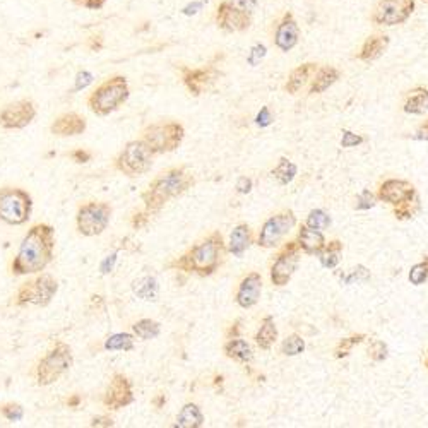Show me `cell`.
Here are the masks:
<instances>
[{"instance_id": "1", "label": "cell", "mask_w": 428, "mask_h": 428, "mask_svg": "<svg viewBox=\"0 0 428 428\" xmlns=\"http://www.w3.org/2000/svg\"><path fill=\"white\" fill-rule=\"evenodd\" d=\"M55 228L49 223H36L24 235L16 257L10 262L12 276L43 273L53 261Z\"/></svg>"}, {"instance_id": "2", "label": "cell", "mask_w": 428, "mask_h": 428, "mask_svg": "<svg viewBox=\"0 0 428 428\" xmlns=\"http://www.w3.org/2000/svg\"><path fill=\"white\" fill-rule=\"evenodd\" d=\"M223 254H225V241H223L221 233L214 232L203 241L190 247L184 255L175 259L170 268L206 277L218 271Z\"/></svg>"}, {"instance_id": "3", "label": "cell", "mask_w": 428, "mask_h": 428, "mask_svg": "<svg viewBox=\"0 0 428 428\" xmlns=\"http://www.w3.org/2000/svg\"><path fill=\"white\" fill-rule=\"evenodd\" d=\"M194 182H196L194 175L184 166L170 168V170L160 173L141 196L146 211L151 214L158 213L161 207L170 203L171 199L184 196L192 187Z\"/></svg>"}, {"instance_id": "4", "label": "cell", "mask_w": 428, "mask_h": 428, "mask_svg": "<svg viewBox=\"0 0 428 428\" xmlns=\"http://www.w3.org/2000/svg\"><path fill=\"white\" fill-rule=\"evenodd\" d=\"M130 96L129 80L126 76H112L105 79L93 93L87 96V108L98 117H108L117 112Z\"/></svg>"}, {"instance_id": "5", "label": "cell", "mask_w": 428, "mask_h": 428, "mask_svg": "<svg viewBox=\"0 0 428 428\" xmlns=\"http://www.w3.org/2000/svg\"><path fill=\"white\" fill-rule=\"evenodd\" d=\"M72 365H74V353L71 346L67 343H57L36 365V384L40 387L52 386L71 370Z\"/></svg>"}, {"instance_id": "6", "label": "cell", "mask_w": 428, "mask_h": 428, "mask_svg": "<svg viewBox=\"0 0 428 428\" xmlns=\"http://www.w3.org/2000/svg\"><path fill=\"white\" fill-rule=\"evenodd\" d=\"M33 214V197L19 187L0 189V223L10 226L26 225Z\"/></svg>"}, {"instance_id": "7", "label": "cell", "mask_w": 428, "mask_h": 428, "mask_svg": "<svg viewBox=\"0 0 428 428\" xmlns=\"http://www.w3.org/2000/svg\"><path fill=\"white\" fill-rule=\"evenodd\" d=\"M153 160H155V153L151 151V148L142 139H137L127 142L126 148L113 161V166L126 177L134 178L148 173L153 168Z\"/></svg>"}, {"instance_id": "8", "label": "cell", "mask_w": 428, "mask_h": 428, "mask_svg": "<svg viewBox=\"0 0 428 428\" xmlns=\"http://www.w3.org/2000/svg\"><path fill=\"white\" fill-rule=\"evenodd\" d=\"M113 207L105 200H89V203L80 204L76 213V228L79 235L100 237L108 228L110 219H112Z\"/></svg>"}, {"instance_id": "9", "label": "cell", "mask_w": 428, "mask_h": 428, "mask_svg": "<svg viewBox=\"0 0 428 428\" xmlns=\"http://www.w3.org/2000/svg\"><path fill=\"white\" fill-rule=\"evenodd\" d=\"M58 291V281L52 274L40 273V276L33 277L17 288L14 303L16 307H49Z\"/></svg>"}, {"instance_id": "10", "label": "cell", "mask_w": 428, "mask_h": 428, "mask_svg": "<svg viewBox=\"0 0 428 428\" xmlns=\"http://www.w3.org/2000/svg\"><path fill=\"white\" fill-rule=\"evenodd\" d=\"M185 137V129L178 122L151 123L142 130L141 139L151 148L155 155L171 153L182 144Z\"/></svg>"}, {"instance_id": "11", "label": "cell", "mask_w": 428, "mask_h": 428, "mask_svg": "<svg viewBox=\"0 0 428 428\" xmlns=\"http://www.w3.org/2000/svg\"><path fill=\"white\" fill-rule=\"evenodd\" d=\"M418 0H379L372 12V23L377 26H401L413 16Z\"/></svg>"}, {"instance_id": "12", "label": "cell", "mask_w": 428, "mask_h": 428, "mask_svg": "<svg viewBox=\"0 0 428 428\" xmlns=\"http://www.w3.org/2000/svg\"><path fill=\"white\" fill-rule=\"evenodd\" d=\"M216 26L225 33H245L248 31L254 21V12L243 9L232 0H221L214 12Z\"/></svg>"}, {"instance_id": "13", "label": "cell", "mask_w": 428, "mask_h": 428, "mask_svg": "<svg viewBox=\"0 0 428 428\" xmlns=\"http://www.w3.org/2000/svg\"><path fill=\"white\" fill-rule=\"evenodd\" d=\"M296 216L293 211H283L271 216L268 221L262 225L257 237V245L262 248H274L280 245V241L295 228Z\"/></svg>"}, {"instance_id": "14", "label": "cell", "mask_w": 428, "mask_h": 428, "mask_svg": "<svg viewBox=\"0 0 428 428\" xmlns=\"http://www.w3.org/2000/svg\"><path fill=\"white\" fill-rule=\"evenodd\" d=\"M36 113L38 112H36L35 101L28 98L17 100L0 110V127L6 130L26 129L36 119Z\"/></svg>"}, {"instance_id": "15", "label": "cell", "mask_w": 428, "mask_h": 428, "mask_svg": "<svg viewBox=\"0 0 428 428\" xmlns=\"http://www.w3.org/2000/svg\"><path fill=\"white\" fill-rule=\"evenodd\" d=\"M300 262V247L296 241L284 245L276 255V261L271 266V281L276 286H284L290 283Z\"/></svg>"}, {"instance_id": "16", "label": "cell", "mask_w": 428, "mask_h": 428, "mask_svg": "<svg viewBox=\"0 0 428 428\" xmlns=\"http://www.w3.org/2000/svg\"><path fill=\"white\" fill-rule=\"evenodd\" d=\"M134 401L135 396L129 377L123 374H113L103 394L105 408H108L110 411H119V409L132 404Z\"/></svg>"}, {"instance_id": "17", "label": "cell", "mask_w": 428, "mask_h": 428, "mask_svg": "<svg viewBox=\"0 0 428 428\" xmlns=\"http://www.w3.org/2000/svg\"><path fill=\"white\" fill-rule=\"evenodd\" d=\"M300 38H302V29L298 26V21L295 19L293 12L286 10L274 24V46L284 53L291 52L298 45Z\"/></svg>"}, {"instance_id": "18", "label": "cell", "mask_w": 428, "mask_h": 428, "mask_svg": "<svg viewBox=\"0 0 428 428\" xmlns=\"http://www.w3.org/2000/svg\"><path fill=\"white\" fill-rule=\"evenodd\" d=\"M180 71H182V80H184L185 87H187L189 93L192 94V96H200V94H203L219 76V72L216 71V67H213V65L197 69L182 65Z\"/></svg>"}, {"instance_id": "19", "label": "cell", "mask_w": 428, "mask_h": 428, "mask_svg": "<svg viewBox=\"0 0 428 428\" xmlns=\"http://www.w3.org/2000/svg\"><path fill=\"white\" fill-rule=\"evenodd\" d=\"M415 196H416L415 185L409 184L408 180L389 178V180H386L384 184H380L377 199L384 200V203H387V204H391V206L396 207Z\"/></svg>"}, {"instance_id": "20", "label": "cell", "mask_w": 428, "mask_h": 428, "mask_svg": "<svg viewBox=\"0 0 428 428\" xmlns=\"http://www.w3.org/2000/svg\"><path fill=\"white\" fill-rule=\"evenodd\" d=\"M87 120L78 112H67L58 115L50 126V132L57 137H74L86 132Z\"/></svg>"}, {"instance_id": "21", "label": "cell", "mask_w": 428, "mask_h": 428, "mask_svg": "<svg viewBox=\"0 0 428 428\" xmlns=\"http://www.w3.org/2000/svg\"><path fill=\"white\" fill-rule=\"evenodd\" d=\"M262 295V277L259 273H250L241 280L239 291H237V303L241 309H252L257 305Z\"/></svg>"}, {"instance_id": "22", "label": "cell", "mask_w": 428, "mask_h": 428, "mask_svg": "<svg viewBox=\"0 0 428 428\" xmlns=\"http://www.w3.org/2000/svg\"><path fill=\"white\" fill-rule=\"evenodd\" d=\"M389 43H391V40L387 35H380V33H377V35H370L367 40H365L363 45H361L357 58L358 60L370 64V62L377 60V58H380L384 53H386V50L389 49Z\"/></svg>"}, {"instance_id": "23", "label": "cell", "mask_w": 428, "mask_h": 428, "mask_svg": "<svg viewBox=\"0 0 428 428\" xmlns=\"http://www.w3.org/2000/svg\"><path fill=\"white\" fill-rule=\"evenodd\" d=\"M296 243H298L300 250L305 252V254L319 255L320 250L325 247L327 241H325L324 235H322V232H319V230H314V228H310V226L302 225L300 226Z\"/></svg>"}, {"instance_id": "24", "label": "cell", "mask_w": 428, "mask_h": 428, "mask_svg": "<svg viewBox=\"0 0 428 428\" xmlns=\"http://www.w3.org/2000/svg\"><path fill=\"white\" fill-rule=\"evenodd\" d=\"M319 69V65L314 64V62H307V64L298 65V67L291 71V74L288 76L286 84H284V89L290 94H296L310 79L316 74V71Z\"/></svg>"}, {"instance_id": "25", "label": "cell", "mask_w": 428, "mask_h": 428, "mask_svg": "<svg viewBox=\"0 0 428 428\" xmlns=\"http://www.w3.org/2000/svg\"><path fill=\"white\" fill-rule=\"evenodd\" d=\"M341 78V72L336 67L331 65H325V67L317 69L316 74L312 76V84L309 87L310 94H320L324 91H327L332 84L338 83V79Z\"/></svg>"}, {"instance_id": "26", "label": "cell", "mask_w": 428, "mask_h": 428, "mask_svg": "<svg viewBox=\"0 0 428 428\" xmlns=\"http://www.w3.org/2000/svg\"><path fill=\"white\" fill-rule=\"evenodd\" d=\"M250 243H252L250 226L241 223V225L233 228L232 235H230V241H228L230 254H233L235 257H243V254L248 250Z\"/></svg>"}, {"instance_id": "27", "label": "cell", "mask_w": 428, "mask_h": 428, "mask_svg": "<svg viewBox=\"0 0 428 428\" xmlns=\"http://www.w3.org/2000/svg\"><path fill=\"white\" fill-rule=\"evenodd\" d=\"M404 113L408 115H425L428 112V89L427 87H415L408 93V98L404 101Z\"/></svg>"}, {"instance_id": "28", "label": "cell", "mask_w": 428, "mask_h": 428, "mask_svg": "<svg viewBox=\"0 0 428 428\" xmlns=\"http://www.w3.org/2000/svg\"><path fill=\"white\" fill-rule=\"evenodd\" d=\"M223 351H225L226 357L232 358V360H235V361H239V363L247 365L254 360V353H252L250 345L240 338L230 339V341L225 345V348H223Z\"/></svg>"}, {"instance_id": "29", "label": "cell", "mask_w": 428, "mask_h": 428, "mask_svg": "<svg viewBox=\"0 0 428 428\" xmlns=\"http://www.w3.org/2000/svg\"><path fill=\"white\" fill-rule=\"evenodd\" d=\"M204 425V415L200 408L194 402H187L177 416V428H199Z\"/></svg>"}, {"instance_id": "30", "label": "cell", "mask_w": 428, "mask_h": 428, "mask_svg": "<svg viewBox=\"0 0 428 428\" xmlns=\"http://www.w3.org/2000/svg\"><path fill=\"white\" fill-rule=\"evenodd\" d=\"M276 339H277V327L276 322H274V317L266 316L264 319H262V324L261 327H259L257 334H255V343H257L259 348L268 351L273 348Z\"/></svg>"}, {"instance_id": "31", "label": "cell", "mask_w": 428, "mask_h": 428, "mask_svg": "<svg viewBox=\"0 0 428 428\" xmlns=\"http://www.w3.org/2000/svg\"><path fill=\"white\" fill-rule=\"evenodd\" d=\"M132 291L139 296L141 300H146V302H155L158 298V281L156 277L153 276H142L139 280H135L132 283Z\"/></svg>"}, {"instance_id": "32", "label": "cell", "mask_w": 428, "mask_h": 428, "mask_svg": "<svg viewBox=\"0 0 428 428\" xmlns=\"http://www.w3.org/2000/svg\"><path fill=\"white\" fill-rule=\"evenodd\" d=\"M341 252H343V243L339 240H332L329 241V243H325V247L322 248L319 254L322 268L325 269L338 268L339 261H341Z\"/></svg>"}, {"instance_id": "33", "label": "cell", "mask_w": 428, "mask_h": 428, "mask_svg": "<svg viewBox=\"0 0 428 428\" xmlns=\"http://www.w3.org/2000/svg\"><path fill=\"white\" fill-rule=\"evenodd\" d=\"M296 173H298V168H296L295 163H291L290 160L281 158L280 163L276 164L271 175H273L274 180L277 182L280 185H288L295 180Z\"/></svg>"}, {"instance_id": "34", "label": "cell", "mask_w": 428, "mask_h": 428, "mask_svg": "<svg viewBox=\"0 0 428 428\" xmlns=\"http://www.w3.org/2000/svg\"><path fill=\"white\" fill-rule=\"evenodd\" d=\"M134 334L142 341H149V339H156L161 332V324L153 319H141L134 322L132 325Z\"/></svg>"}, {"instance_id": "35", "label": "cell", "mask_w": 428, "mask_h": 428, "mask_svg": "<svg viewBox=\"0 0 428 428\" xmlns=\"http://www.w3.org/2000/svg\"><path fill=\"white\" fill-rule=\"evenodd\" d=\"M134 336L129 332H117L105 339L103 348L107 351H132L134 350Z\"/></svg>"}, {"instance_id": "36", "label": "cell", "mask_w": 428, "mask_h": 428, "mask_svg": "<svg viewBox=\"0 0 428 428\" xmlns=\"http://www.w3.org/2000/svg\"><path fill=\"white\" fill-rule=\"evenodd\" d=\"M420 209H422V204H420V197H418V194H416V196L411 197L409 200H406V203L396 206V209H394V216H396L397 219H401V221H404V219L415 218V216L420 213Z\"/></svg>"}, {"instance_id": "37", "label": "cell", "mask_w": 428, "mask_h": 428, "mask_svg": "<svg viewBox=\"0 0 428 428\" xmlns=\"http://www.w3.org/2000/svg\"><path fill=\"white\" fill-rule=\"evenodd\" d=\"M305 225L314 230H319V232H324V230L331 226V216L325 213L324 209H312L307 216Z\"/></svg>"}, {"instance_id": "38", "label": "cell", "mask_w": 428, "mask_h": 428, "mask_svg": "<svg viewBox=\"0 0 428 428\" xmlns=\"http://www.w3.org/2000/svg\"><path fill=\"white\" fill-rule=\"evenodd\" d=\"M281 351H283L284 357H296V354L305 351V339L298 334L288 336L281 345Z\"/></svg>"}, {"instance_id": "39", "label": "cell", "mask_w": 428, "mask_h": 428, "mask_svg": "<svg viewBox=\"0 0 428 428\" xmlns=\"http://www.w3.org/2000/svg\"><path fill=\"white\" fill-rule=\"evenodd\" d=\"M365 338H367L365 334H357V336H351V338L341 339V341L338 343V346H336L334 357L336 358H346L351 353V350L354 348V346L365 341Z\"/></svg>"}, {"instance_id": "40", "label": "cell", "mask_w": 428, "mask_h": 428, "mask_svg": "<svg viewBox=\"0 0 428 428\" xmlns=\"http://www.w3.org/2000/svg\"><path fill=\"white\" fill-rule=\"evenodd\" d=\"M0 416H3L9 422L17 423L24 418V408L17 402H3V404H0Z\"/></svg>"}, {"instance_id": "41", "label": "cell", "mask_w": 428, "mask_h": 428, "mask_svg": "<svg viewBox=\"0 0 428 428\" xmlns=\"http://www.w3.org/2000/svg\"><path fill=\"white\" fill-rule=\"evenodd\" d=\"M408 280L409 283L415 284V286H420V284L428 281V257H425L422 262H418V264H415L409 269Z\"/></svg>"}, {"instance_id": "42", "label": "cell", "mask_w": 428, "mask_h": 428, "mask_svg": "<svg viewBox=\"0 0 428 428\" xmlns=\"http://www.w3.org/2000/svg\"><path fill=\"white\" fill-rule=\"evenodd\" d=\"M377 204V196L374 192H370L368 189L361 190L357 197V204H354V209L357 211H368L372 207H375Z\"/></svg>"}, {"instance_id": "43", "label": "cell", "mask_w": 428, "mask_h": 428, "mask_svg": "<svg viewBox=\"0 0 428 428\" xmlns=\"http://www.w3.org/2000/svg\"><path fill=\"white\" fill-rule=\"evenodd\" d=\"M370 280V271L365 266H357L348 276H343V284H354V283H363V281Z\"/></svg>"}, {"instance_id": "44", "label": "cell", "mask_w": 428, "mask_h": 428, "mask_svg": "<svg viewBox=\"0 0 428 428\" xmlns=\"http://www.w3.org/2000/svg\"><path fill=\"white\" fill-rule=\"evenodd\" d=\"M368 354H370L372 360L380 363V361L387 360V357H389V348H387V345L384 341L375 339V341H372L370 348H368Z\"/></svg>"}, {"instance_id": "45", "label": "cell", "mask_w": 428, "mask_h": 428, "mask_svg": "<svg viewBox=\"0 0 428 428\" xmlns=\"http://www.w3.org/2000/svg\"><path fill=\"white\" fill-rule=\"evenodd\" d=\"M94 80V76L91 74L89 71H79L78 74H76L74 79V87H72V93H78V91L86 89L87 86H89L91 83Z\"/></svg>"}, {"instance_id": "46", "label": "cell", "mask_w": 428, "mask_h": 428, "mask_svg": "<svg viewBox=\"0 0 428 428\" xmlns=\"http://www.w3.org/2000/svg\"><path fill=\"white\" fill-rule=\"evenodd\" d=\"M266 53H268V49H266V45H262V43H255V45L250 49V52H248V55H247V62L250 65H257L259 62H261L262 58L266 57Z\"/></svg>"}, {"instance_id": "47", "label": "cell", "mask_w": 428, "mask_h": 428, "mask_svg": "<svg viewBox=\"0 0 428 428\" xmlns=\"http://www.w3.org/2000/svg\"><path fill=\"white\" fill-rule=\"evenodd\" d=\"M365 139L360 134H354L351 130H343L341 135V148H357V146L363 144Z\"/></svg>"}, {"instance_id": "48", "label": "cell", "mask_w": 428, "mask_h": 428, "mask_svg": "<svg viewBox=\"0 0 428 428\" xmlns=\"http://www.w3.org/2000/svg\"><path fill=\"white\" fill-rule=\"evenodd\" d=\"M74 6L78 7H83V9H87V10H100L103 9L105 3L108 2V0H71Z\"/></svg>"}, {"instance_id": "49", "label": "cell", "mask_w": 428, "mask_h": 428, "mask_svg": "<svg viewBox=\"0 0 428 428\" xmlns=\"http://www.w3.org/2000/svg\"><path fill=\"white\" fill-rule=\"evenodd\" d=\"M273 120L274 117L273 113H271L269 107H262L261 112H259L257 117H255V123H257L259 127H262V129H264V127H269L271 123H273Z\"/></svg>"}, {"instance_id": "50", "label": "cell", "mask_w": 428, "mask_h": 428, "mask_svg": "<svg viewBox=\"0 0 428 428\" xmlns=\"http://www.w3.org/2000/svg\"><path fill=\"white\" fill-rule=\"evenodd\" d=\"M86 46L89 52H101L105 46V40L101 35H91L89 38H87Z\"/></svg>"}, {"instance_id": "51", "label": "cell", "mask_w": 428, "mask_h": 428, "mask_svg": "<svg viewBox=\"0 0 428 428\" xmlns=\"http://www.w3.org/2000/svg\"><path fill=\"white\" fill-rule=\"evenodd\" d=\"M71 160L74 161V163H89L91 158H93V153L87 151V149H74V151L71 153Z\"/></svg>"}, {"instance_id": "52", "label": "cell", "mask_w": 428, "mask_h": 428, "mask_svg": "<svg viewBox=\"0 0 428 428\" xmlns=\"http://www.w3.org/2000/svg\"><path fill=\"white\" fill-rule=\"evenodd\" d=\"M149 216H151V213H148V211H144V213H135L132 216V219H130V225H132V228H135V230L144 228V226L149 223Z\"/></svg>"}, {"instance_id": "53", "label": "cell", "mask_w": 428, "mask_h": 428, "mask_svg": "<svg viewBox=\"0 0 428 428\" xmlns=\"http://www.w3.org/2000/svg\"><path fill=\"white\" fill-rule=\"evenodd\" d=\"M115 425V422H113V418H110L107 415H101V416H94L93 420H91L89 427H96V428H110Z\"/></svg>"}, {"instance_id": "54", "label": "cell", "mask_w": 428, "mask_h": 428, "mask_svg": "<svg viewBox=\"0 0 428 428\" xmlns=\"http://www.w3.org/2000/svg\"><path fill=\"white\" fill-rule=\"evenodd\" d=\"M252 187H254V184H252V178H248V177H240L235 185L237 192L239 194H248L252 190Z\"/></svg>"}, {"instance_id": "55", "label": "cell", "mask_w": 428, "mask_h": 428, "mask_svg": "<svg viewBox=\"0 0 428 428\" xmlns=\"http://www.w3.org/2000/svg\"><path fill=\"white\" fill-rule=\"evenodd\" d=\"M115 262H117V254L108 255V257L105 259V261L101 262V266H100L101 274H108V273H112V269H113V266H115Z\"/></svg>"}, {"instance_id": "56", "label": "cell", "mask_w": 428, "mask_h": 428, "mask_svg": "<svg viewBox=\"0 0 428 428\" xmlns=\"http://www.w3.org/2000/svg\"><path fill=\"white\" fill-rule=\"evenodd\" d=\"M413 139H415V141H427L428 142V120L425 123H422L418 129H416V132H415V135H413Z\"/></svg>"}, {"instance_id": "57", "label": "cell", "mask_w": 428, "mask_h": 428, "mask_svg": "<svg viewBox=\"0 0 428 428\" xmlns=\"http://www.w3.org/2000/svg\"><path fill=\"white\" fill-rule=\"evenodd\" d=\"M232 2L239 3L240 7H243V9L252 10V12H255V7H257V0H232Z\"/></svg>"}, {"instance_id": "58", "label": "cell", "mask_w": 428, "mask_h": 428, "mask_svg": "<svg viewBox=\"0 0 428 428\" xmlns=\"http://www.w3.org/2000/svg\"><path fill=\"white\" fill-rule=\"evenodd\" d=\"M80 402H83V397H80L79 394H72V396L67 400V406L69 408H78Z\"/></svg>"}, {"instance_id": "59", "label": "cell", "mask_w": 428, "mask_h": 428, "mask_svg": "<svg viewBox=\"0 0 428 428\" xmlns=\"http://www.w3.org/2000/svg\"><path fill=\"white\" fill-rule=\"evenodd\" d=\"M163 402H166V397H164V396H160V397H158V400H155V404H156V406H158V408H160V406H161V404H163Z\"/></svg>"}, {"instance_id": "60", "label": "cell", "mask_w": 428, "mask_h": 428, "mask_svg": "<svg viewBox=\"0 0 428 428\" xmlns=\"http://www.w3.org/2000/svg\"><path fill=\"white\" fill-rule=\"evenodd\" d=\"M427 367H428V360H427Z\"/></svg>"}, {"instance_id": "61", "label": "cell", "mask_w": 428, "mask_h": 428, "mask_svg": "<svg viewBox=\"0 0 428 428\" xmlns=\"http://www.w3.org/2000/svg\"><path fill=\"white\" fill-rule=\"evenodd\" d=\"M425 2H427V3H428V0H425Z\"/></svg>"}]
</instances>
